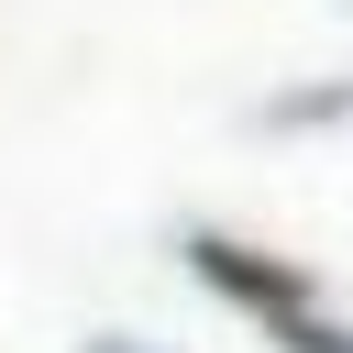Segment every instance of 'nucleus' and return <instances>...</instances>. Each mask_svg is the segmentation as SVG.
<instances>
[{
    "label": "nucleus",
    "mask_w": 353,
    "mask_h": 353,
    "mask_svg": "<svg viewBox=\"0 0 353 353\" xmlns=\"http://www.w3.org/2000/svg\"><path fill=\"white\" fill-rule=\"evenodd\" d=\"M188 265H199L232 309H254L287 353H353V331H342V320H320V298H309V276H298V265H276V254H254V243H232V232H199V243H188Z\"/></svg>",
    "instance_id": "f257e3e1"
}]
</instances>
